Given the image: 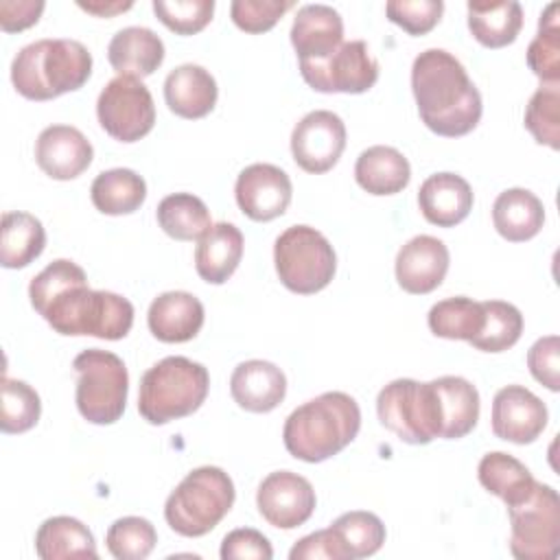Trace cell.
Returning <instances> with one entry per match:
<instances>
[{"instance_id":"16","label":"cell","mask_w":560,"mask_h":560,"mask_svg":"<svg viewBox=\"0 0 560 560\" xmlns=\"http://www.w3.org/2000/svg\"><path fill=\"white\" fill-rule=\"evenodd\" d=\"M492 433L512 444H532L547 427L545 402L523 385H505L492 400Z\"/></svg>"},{"instance_id":"13","label":"cell","mask_w":560,"mask_h":560,"mask_svg":"<svg viewBox=\"0 0 560 560\" xmlns=\"http://www.w3.org/2000/svg\"><path fill=\"white\" fill-rule=\"evenodd\" d=\"M346 149V125L328 109L308 112L291 131L295 164L313 175L330 171Z\"/></svg>"},{"instance_id":"38","label":"cell","mask_w":560,"mask_h":560,"mask_svg":"<svg viewBox=\"0 0 560 560\" xmlns=\"http://www.w3.org/2000/svg\"><path fill=\"white\" fill-rule=\"evenodd\" d=\"M483 306V326L477 337L468 343L481 352H503L512 348L523 332L521 311L503 300H486Z\"/></svg>"},{"instance_id":"7","label":"cell","mask_w":560,"mask_h":560,"mask_svg":"<svg viewBox=\"0 0 560 560\" xmlns=\"http://www.w3.org/2000/svg\"><path fill=\"white\" fill-rule=\"evenodd\" d=\"M273 262L280 282L298 295L326 289L337 271L330 241L311 225L287 228L273 243Z\"/></svg>"},{"instance_id":"29","label":"cell","mask_w":560,"mask_h":560,"mask_svg":"<svg viewBox=\"0 0 560 560\" xmlns=\"http://www.w3.org/2000/svg\"><path fill=\"white\" fill-rule=\"evenodd\" d=\"M468 28L486 48H503L512 44L523 28V9L514 0H470Z\"/></svg>"},{"instance_id":"31","label":"cell","mask_w":560,"mask_h":560,"mask_svg":"<svg viewBox=\"0 0 560 560\" xmlns=\"http://www.w3.org/2000/svg\"><path fill=\"white\" fill-rule=\"evenodd\" d=\"M46 247V230L31 212H4L0 228V265L22 269Z\"/></svg>"},{"instance_id":"5","label":"cell","mask_w":560,"mask_h":560,"mask_svg":"<svg viewBox=\"0 0 560 560\" xmlns=\"http://www.w3.org/2000/svg\"><path fill=\"white\" fill-rule=\"evenodd\" d=\"M210 389L208 370L188 357H164L140 378L138 411L149 424L195 413Z\"/></svg>"},{"instance_id":"49","label":"cell","mask_w":560,"mask_h":560,"mask_svg":"<svg viewBox=\"0 0 560 560\" xmlns=\"http://www.w3.org/2000/svg\"><path fill=\"white\" fill-rule=\"evenodd\" d=\"M77 4H79L83 11H88V13H92V15H98V18H112V15L122 13V11H129V9L133 7V2H116V0H112V2H103V0L83 2V0H79Z\"/></svg>"},{"instance_id":"4","label":"cell","mask_w":560,"mask_h":560,"mask_svg":"<svg viewBox=\"0 0 560 560\" xmlns=\"http://www.w3.org/2000/svg\"><path fill=\"white\" fill-rule=\"evenodd\" d=\"M92 55L77 39H39L24 46L11 63V81L28 101H50L85 85Z\"/></svg>"},{"instance_id":"21","label":"cell","mask_w":560,"mask_h":560,"mask_svg":"<svg viewBox=\"0 0 560 560\" xmlns=\"http://www.w3.org/2000/svg\"><path fill=\"white\" fill-rule=\"evenodd\" d=\"M472 188L457 173L429 175L418 190V206L422 217L438 228H455L472 210Z\"/></svg>"},{"instance_id":"26","label":"cell","mask_w":560,"mask_h":560,"mask_svg":"<svg viewBox=\"0 0 560 560\" xmlns=\"http://www.w3.org/2000/svg\"><path fill=\"white\" fill-rule=\"evenodd\" d=\"M492 223L505 241L525 243L542 230L545 206L527 188H508L492 203Z\"/></svg>"},{"instance_id":"46","label":"cell","mask_w":560,"mask_h":560,"mask_svg":"<svg viewBox=\"0 0 560 560\" xmlns=\"http://www.w3.org/2000/svg\"><path fill=\"white\" fill-rule=\"evenodd\" d=\"M221 558L223 560H271L273 549L265 534L252 527H238L225 534L221 542Z\"/></svg>"},{"instance_id":"43","label":"cell","mask_w":560,"mask_h":560,"mask_svg":"<svg viewBox=\"0 0 560 560\" xmlns=\"http://www.w3.org/2000/svg\"><path fill=\"white\" fill-rule=\"evenodd\" d=\"M442 11V0H389L385 4L387 20L398 24L409 35L429 33L440 22Z\"/></svg>"},{"instance_id":"14","label":"cell","mask_w":560,"mask_h":560,"mask_svg":"<svg viewBox=\"0 0 560 560\" xmlns=\"http://www.w3.org/2000/svg\"><path fill=\"white\" fill-rule=\"evenodd\" d=\"M260 516L278 529H295L315 512L317 497L311 481L291 470L269 472L256 492Z\"/></svg>"},{"instance_id":"42","label":"cell","mask_w":560,"mask_h":560,"mask_svg":"<svg viewBox=\"0 0 560 560\" xmlns=\"http://www.w3.org/2000/svg\"><path fill=\"white\" fill-rule=\"evenodd\" d=\"M158 20L177 35L203 31L214 13V0H153Z\"/></svg>"},{"instance_id":"20","label":"cell","mask_w":560,"mask_h":560,"mask_svg":"<svg viewBox=\"0 0 560 560\" xmlns=\"http://www.w3.org/2000/svg\"><path fill=\"white\" fill-rule=\"evenodd\" d=\"M291 44L300 61H322L343 44V20L328 4H304L291 26Z\"/></svg>"},{"instance_id":"15","label":"cell","mask_w":560,"mask_h":560,"mask_svg":"<svg viewBox=\"0 0 560 560\" xmlns=\"http://www.w3.org/2000/svg\"><path fill=\"white\" fill-rule=\"evenodd\" d=\"M234 197L241 212L252 221H271L287 212L293 186L280 166L256 162L238 173Z\"/></svg>"},{"instance_id":"25","label":"cell","mask_w":560,"mask_h":560,"mask_svg":"<svg viewBox=\"0 0 560 560\" xmlns=\"http://www.w3.org/2000/svg\"><path fill=\"white\" fill-rule=\"evenodd\" d=\"M243 234L234 223H212L195 247V269L208 284H223L243 258Z\"/></svg>"},{"instance_id":"11","label":"cell","mask_w":560,"mask_h":560,"mask_svg":"<svg viewBox=\"0 0 560 560\" xmlns=\"http://www.w3.org/2000/svg\"><path fill=\"white\" fill-rule=\"evenodd\" d=\"M101 127L118 142H136L155 125V103L149 88L136 77H114L98 94Z\"/></svg>"},{"instance_id":"40","label":"cell","mask_w":560,"mask_h":560,"mask_svg":"<svg viewBox=\"0 0 560 560\" xmlns=\"http://www.w3.org/2000/svg\"><path fill=\"white\" fill-rule=\"evenodd\" d=\"M0 409V429L4 433H24L37 424L42 413V400L28 383L4 376Z\"/></svg>"},{"instance_id":"33","label":"cell","mask_w":560,"mask_h":560,"mask_svg":"<svg viewBox=\"0 0 560 560\" xmlns=\"http://www.w3.org/2000/svg\"><path fill=\"white\" fill-rule=\"evenodd\" d=\"M479 483L505 505L521 501L536 483L529 468L503 451L486 453L477 466Z\"/></svg>"},{"instance_id":"36","label":"cell","mask_w":560,"mask_h":560,"mask_svg":"<svg viewBox=\"0 0 560 560\" xmlns=\"http://www.w3.org/2000/svg\"><path fill=\"white\" fill-rule=\"evenodd\" d=\"M427 324L435 337L470 341L483 326V306L466 295L446 298L431 306Z\"/></svg>"},{"instance_id":"9","label":"cell","mask_w":560,"mask_h":560,"mask_svg":"<svg viewBox=\"0 0 560 560\" xmlns=\"http://www.w3.org/2000/svg\"><path fill=\"white\" fill-rule=\"evenodd\" d=\"M376 413L385 429L407 444H429L440 438L442 418L433 383L396 378L376 396Z\"/></svg>"},{"instance_id":"28","label":"cell","mask_w":560,"mask_h":560,"mask_svg":"<svg viewBox=\"0 0 560 560\" xmlns=\"http://www.w3.org/2000/svg\"><path fill=\"white\" fill-rule=\"evenodd\" d=\"M440 402V438L459 440L468 435L479 420V392L464 376H440L431 381Z\"/></svg>"},{"instance_id":"48","label":"cell","mask_w":560,"mask_h":560,"mask_svg":"<svg viewBox=\"0 0 560 560\" xmlns=\"http://www.w3.org/2000/svg\"><path fill=\"white\" fill-rule=\"evenodd\" d=\"M44 0H0V28L4 33L24 31L42 18Z\"/></svg>"},{"instance_id":"30","label":"cell","mask_w":560,"mask_h":560,"mask_svg":"<svg viewBox=\"0 0 560 560\" xmlns=\"http://www.w3.org/2000/svg\"><path fill=\"white\" fill-rule=\"evenodd\" d=\"M35 553L42 560L98 558L92 532L72 516L46 518L35 534Z\"/></svg>"},{"instance_id":"47","label":"cell","mask_w":560,"mask_h":560,"mask_svg":"<svg viewBox=\"0 0 560 560\" xmlns=\"http://www.w3.org/2000/svg\"><path fill=\"white\" fill-rule=\"evenodd\" d=\"M289 558L291 560H343V553L332 529L328 527L300 538L291 547Z\"/></svg>"},{"instance_id":"8","label":"cell","mask_w":560,"mask_h":560,"mask_svg":"<svg viewBox=\"0 0 560 560\" xmlns=\"http://www.w3.org/2000/svg\"><path fill=\"white\" fill-rule=\"evenodd\" d=\"M72 368L79 374L74 392L79 413L92 424L120 420L129 394V374L122 359L109 350L90 348L74 357Z\"/></svg>"},{"instance_id":"1","label":"cell","mask_w":560,"mask_h":560,"mask_svg":"<svg viewBox=\"0 0 560 560\" xmlns=\"http://www.w3.org/2000/svg\"><path fill=\"white\" fill-rule=\"evenodd\" d=\"M28 298L59 335L118 341L133 326V304L118 293L90 289L85 271L68 258L44 267L28 284Z\"/></svg>"},{"instance_id":"6","label":"cell","mask_w":560,"mask_h":560,"mask_svg":"<svg viewBox=\"0 0 560 560\" xmlns=\"http://www.w3.org/2000/svg\"><path fill=\"white\" fill-rule=\"evenodd\" d=\"M234 483L219 466H199L190 470L164 503L168 527L186 538H199L212 532L234 505Z\"/></svg>"},{"instance_id":"22","label":"cell","mask_w":560,"mask_h":560,"mask_svg":"<svg viewBox=\"0 0 560 560\" xmlns=\"http://www.w3.org/2000/svg\"><path fill=\"white\" fill-rule=\"evenodd\" d=\"M203 304L188 291L160 293L147 313L151 335L164 343H184L197 337L203 326Z\"/></svg>"},{"instance_id":"39","label":"cell","mask_w":560,"mask_h":560,"mask_svg":"<svg viewBox=\"0 0 560 560\" xmlns=\"http://www.w3.org/2000/svg\"><path fill=\"white\" fill-rule=\"evenodd\" d=\"M525 129L538 144L560 149V83L540 85L525 107Z\"/></svg>"},{"instance_id":"44","label":"cell","mask_w":560,"mask_h":560,"mask_svg":"<svg viewBox=\"0 0 560 560\" xmlns=\"http://www.w3.org/2000/svg\"><path fill=\"white\" fill-rule=\"evenodd\" d=\"M293 9L291 0H234L230 4L232 22L245 33H265Z\"/></svg>"},{"instance_id":"24","label":"cell","mask_w":560,"mask_h":560,"mask_svg":"<svg viewBox=\"0 0 560 560\" xmlns=\"http://www.w3.org/2000/svg\"><path fill=\"white\" fill-rule=\"evenodd\" d=\"M107 59L118 74L144 79L162 66L164 42L147 26H127L109 39Z\"/></svg>"},{"instance_id":"17","label":"cell","mask_w":560,"mask_h":560,"mask_svg":"<svg viewBox=\"0 0 560 560\" xmlns=\"http://www.w3.org/2000/svg\"><path fill=\"white\" fill-rule=\"evenodd\" d=\"M448 262L451 256L444 241L429 234H418L398 249L394 271L402 291L424 295L442 284Z\"/></svg>"},{"instance_id":"34","label":"cell","mask_w":560,"mask_h":560,"mask_svg":"<svg viewBox=\"0 0 560 560\" xmlns=\"http://www.w3.org/2000/svg\"><path fill=\"white\" fill-rule=\"evenodd\" d=\"M160 228L175 241H199L210 228L208 206L192 192L166 195L155 210Z\"/></svg>"},{"instance_id":"19","label":"cell","mask_w":560,"mask_h":560,"mask_svg":"<svg viewBox=\"0 0 560 560\" xmlns=\"http://www.w3.org/2000/svg\"><path fill=\"white\" fill-rule=\"evenodd\" d=\"M230 394L241 409L267 413L284 400L287 376L271 361L249 359L234 368L230 376Z\"/></svg>"},{"instance_id":"23","label":"cell","mask_w":560,"mask_h":560,"mask_svg":"<svg viewBox=\"0 0 560 560\" xmlns=\"http://www.w3.org/2000/svg\"><path fill=\"white\" fill-rule=\"evenodd\" d=\"M217 96L214 77L197 63H182L166 74L164 101L179 118L197 120L208 116L217 105Z\"/></svg>"},{"instance_id":"27","label":"cell","mask_w":560,"mask_h":560,"mask_svg":"<svg viewBox=\"0 0 560 560\" xmlns=\"http://www.w3.org/2000/svg\"><path fill=\"white\" fill-rule=\"evenodd\" d=\"M354 179L370 195H396L409 184L411 166L398 149L374 144L361 151V155L357 158Z\"/></svg>"},{"instance_id":"32","label":"cell","mask_w":560,"mask_h":560,"mask_svg":"<svg viewBox=\"0 0 560 560\" xmlns=\"http://www.w3.org/2000/svg\"><path fill=\"white\" fill-rule=\"evenodd\" d=\"M90 197L94 208L103 214H131L147 199V182L131 168H109L94 177Z\"/></svg>"},{"instance_id":"35","label":"cell","mask_w":560,"mask_h":560,"mask_svg":"<svg viewBox=\"0 0 560 560\" xmlns=\"http://www.w3.org/2000/svg\"><path fill=\"white\" fill-rule=\"evenodd\" d=\"M330 529L341 547L343 560H359L374 556L385 542L383 521L365 510H352L335 518Z\"/></svg>"},{"instance_id":"10","label":"cell","mask_w":560,"mask_h":560,"mask_svg":"<svg viewBox=\"0 0 560 560\" xmlns=\"http://www.w3.org/2000/svg\"><path fill=\"white\" fill-rule=\"evenodd\" d=\"M510 551L518 560H553L560 553V497L536 481L516 503L508 505Z\"/></svg>"},{"instance_id":"12","label":"cell","mask_w":560,"mask_h":560,"mask_svg":"<svg viewBox=\"0 0 560 560\" xmlns=\"http://www.w3.org/2000/svg\"><path fill=\"white\" fill-rule=\"evenodd\" d=\"M302 79L324 94H363L378 79V61L363 39L343 42L322 61H300Z\"/></svg>"},{"instance_id":"41","label":"cell","mask_w":560,"mask_h":560,"mask_svg":"<svg viewBox=\"0 0 560 560\" xmlns=\"http://www.w3.org/2000/svg\"><path fill=\"white\" fill-rule=\"evenodd\" d=\"M105 542L116 560H144L158 542V532L142 516H122L109 525Z\"/></svg>"},{"instance_id":"2","label":"cell","mask_w":560,"mask_h":560,"mask_svg":"<svg viewBox=\"0 0 560 560\" xmlns=\"http://www.w3.org/2000/svg\"><path fill=\"white\" fill-rule=\"evenodd\" d=\"M411 92L422 122L438 136H466L481 120L479 90L462 61L444 48H427L413 59Z\"/></svg>"},{"instance_id":"18","label":"cell","mask_w":560,"mask_h":560,"mask_svg":"<svg viewBox=\"0 0 560 560\" xmlns=\"http://www.w3.org/2000/svg\"><path fill=\"white\" fill-rule=\"evenodd\" d=\"M94 149L90 140L70 125L46 127L35 142V162L52 179L68 182L79 177L92 164Z\"/></svg>"},{"instance_id":"37","label":"cell","mask_w":560,"mask_h":560,"mask_svg":"<svg viewBox=\"0 0 560 560\" xmlns=\"http://www.w3.org/2000/svg\"><path fill=\"white\" fill-rule=\"evenodd\" d=\"M527 66L542 83H560V4L540 13L538 33L527 48Z\"/></svg>"},{"instance_id":"45","label":"cell","mask_w":560,"mask_h":560,"mask_svg":"<svg viewBox=\"0 0 560 560\" xmlns=\"http://www.w3.org/2000/svg\"><path fill=\"white\" fill-rule=\"evenodd\" d=\"M527 368L532 376L551 392L560 389V339L547 335L534 341L527 352Z\"/></svg>"},{"instance_id":"3","label":"cell","mask_w":560,"mask_h":560,"mask_svg":"<svg viewBox=\"0 0 560 560\" xmlns=\"http://www.w3.org/2000/svg\"><path fill=\"white\" fill-rule=\"evenodd\" d=\"M361 429V409L346 392H326L289 413L282 442L289 455L319 464L343 451Z\"/></svg>"}]
</instances>
